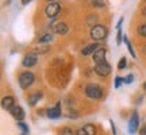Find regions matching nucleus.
Here are the masks:
<instances>
[{
	"label": "nucleus",
	"instance_id": "a878e982",
	"mask_svg": "<svg viewBox=\"0 0 146 135\" xmlns=\"http://www.w3.org/2000/svg\"><path fill=\"white\" fill-rule=\"evenodd\" d=\"M122 83H123V77H119V76H118V77H115L114 85H115V88H116V89H118L120 85H122Z\"/></svg>",
	"mask_w": 146,
	"mask_h": 135
},
{
	"label": "nucleus",
	"instance_id": "9b49d317",
	"mask_svg": "<svg viewBox=\"0 0 146 135\" xmlns=\"http://www.w3.org/2000/svg\"><path fill=\"white\" fill-rule=\"evenodd\" d=\"M46 114L50 119H58V118H61V104L57 103L54 107L47 109Z\"/></svg>",
	"mask_w": 146,
	"mask_h": 135
},
{
	"label": "nucleus",
	"instance_id": "4c0bfd02",
	"mask_svg": "<svg viewBox=\"0 0 146 135\" xmlns=\"http://www.w3.org/2000/svg\"><path fill=\"white\" fill-rule=\"evenodd\" d=\"M145 1H146V0H145Z\"/></svg>",
	"mask_w": 146,
	"mask_h": 135
},
{
	"label": "nucleus",
	"instance_id": "7ed1b4c3",
	"mask_svg": "<svg viewBox=\"0 0 146 135\" xmlns=\"http://www.w3.org/2000/svg\"><path fill=\"white\" fill-rule=\"evenodd\" d=\"M60 12H61V4L58 1H49L43 8V14L47 19H56Z\"/></svg>",
	"mask_w": 146,
	"mask_h": 135
},
{
	"label": "nucleus",
	"instance_id": "f03ea898",
	"mask_svg": "<svg viewBox=\"0 0 146 135\" xmlns=\"http://www.w3.org/2000/svg\"><path fill=\"white\" fill-rule=\"evenodd\" d=\"M85 95L92 100L103 99V88L95 83H89L85 85Z\"/></svg>",
	"mask_w": 146,
	"mask_h": 135
},
{
	"label": "nucleus",
	"instance_id": "f3484780",
	"mask_svg": "<svg viewBox=\"0 0 146 135\" xmlns=\"http://www.w3.org/2000/svg\"><path fill=\"white\" fill-rule=\"evenodd\" d=\"M137 32H138V35L142 36V38H146V22H142L138 24L137 27Z\"/></svg>",
	"mask_w": 146,
	"mask_h": 135
},
{
	"label": "nucleus",
	"instance_id": "bb28decb",
	"mask_svg": "<svg viewBox=\"0 0 146 135\" xmlns=\"http://www.w3.org/2000/svg\"><path fill=\"white\" fill-rule=\"evenodd\" d=\"M122 35H123V34H122V28H120V30H118V34H116V43H118V45L122 43Z\"/></svg>",
	"mask_w": 146,
	"mask_h": 135
},
{
	"label": "nucleus",
	"instance_id": "412c9836",
	"mask_svg": "<svg viewBox=\"0 0 146 135\" xmlns=\"http://www.w3.org/2000/svg\"><path fill=\"white\" fill-rule=\"evenodd\" d=\"M91 4H92V7H95V8H104L106 7V3L103 0H94V1H91Z\"/></svg>",
	"mask_w": 146,
	"mask_h": 135
},
{
	"label": "nucleus",
	"instance_id": "ddd939ff",
	"mask_svg": "<svg viewBox=\"0 0 146 135\" xmlns=\"http://www.w3.org/2000/svg\"><path fill=\"white\" fill-rule=\"evenodd\" d=\"M1 107L5 111H11L12 107H15V99H14V96H4L3 100H1Z\"/></svg>",
	"mask_w": 146,
	"mask_h": 135
},
{
	"label": "nucleus",
	"instance_id": "cd10ccee",
	"mask_svg": "<svg viewBox=\"0 0 146 135\" xmlns=\"http://www.w3.org/2000/svg\"><path fill=\"white\" fill-rule=\"evenodd\" d=\"M123 21H125V18H123V16H122V18H119V21H118V23H116V30H120V28H122Z\"/></svg>",
	"mask_w": 146,
	"mask_h": 135
},
{
	"label": "nucleus",
	"instance_id": "39448f33",
	"mask_svg": "<svg viewBox=\"0 0 146 135\" xmlns=\"http://www.w3.org/2000/svg\"><path fill=\"white\" fill-rule=\"evenodd\" d=\"M112 70V68L107 61H103V62H99L95 65V73L100 76V77H107L110 76V73Z\"/></svg>",
	"mask_w": 146,
	"mask_h": 135
},
{
	"label": "nucleus",
	"instance_id": "0eeeda50",
	"mask_svg": "<svg viewBox=\"0 0 146 135\" xmlns=\"http://www.w3.org/2000/svg\"><path fill=\"white\" fill-rule=\"evenodd\" d=\"M36 62H38V54L35 52L27 53L26 56L23 57V60H22V65L25 68H33Z\"/></svg>",
	"mask_w": 146,
	"mask_h": 135
},
{
	"label": "nucleus",
	"instance_id": "72a5a7b5",
	"mask_svg": "<svg viewBox=\"0 0 146 135\" xmlns=\"http://www.w3.org/2000/svg\"><path fill=\"white\" fill-rule=\"evenodd\" d=\"M142 88H143V89H145V91H146V81H145V83H143V85H142Z\"/></svg>",
	"mask_w": 146,
	"mask_h": 135
},
{
	"label": "nucleus",
	"instance_id": "f8f14e48",
	"mask_svg": "<svg viewBox=\"0 0 146 135\" xmlns=\"http://www.w3.org/2000/svg\"><path fill=\"white\" fill-rule=\"evenodd\" d=\"M94 56V61L96 64H99V62H103V61H106V56H107V50H106L104 47H99L96 52L92 54Z\"/></svg>",
	"mask_w": 146,
	"mask_h": 135
},
{
	"label": "nucleus",
	"instance_id": "20e7f679",
	"mask_svg": "<svg viewBox=\"0 0 146 135\" xmlns=\"http://www.w3.org/2000/svg\"><path fill=\"white\" fill-rule=\"evenodd\" d=\"M34 81H35V74L33 72L26 70L19 74V85L22 89H29L34 84Z\"/></svg>",
	"mask_w": 146,
	"mask_h": 135
},
{
	"label": "nucleus",
	"instance_id": "b1692460",
	"mask_svg": "<svg viewBox=\"0 0 146 135\" xmlns=\"http://www.w3.org/2000/svg\"><path fill=\"white\" fill-rule=\"evenodd\" d=\"M133 81H134V76H133L131 73H130V74H127L126 77H123V83H125V84H131Z\"/></svg>",
	"mask_w": 146,
	"mask_h": 135
},
{
	"label": "nucleus",
	"instance_id": "aec40b11",
	"mask_svg": "<svg viewBox=\"0 0 146 135\" xmlns=\"http://www.w3.org/2000/svg\"><path fill=\"white\" fill-rule=\"evenodd\" d=\"M60 135H76V132H73L70 127H62L60 130Z\"/></svg>",
	"mask_w": 146,
	"mask_h": 135
},
{
	"label": "nucleus",
	"instance_id": "4be33fe9",
	"mask_svg": "<svg viewBox=\"0 0 146 135\" xmlns=\"http://www.w3.org/2000/svg\"><path fill=\"white\" fill-rule=\"evenodd\" d=\"M126 66H127V60H126V57H122L119 60V62H118V69H119V70H123Z\"/></svg>",
	"mask_w": 146,
	"mask_h": 135
},
{
	"label": "nucleus",
	"instance_id": "5701e85b",
	"mask_svg": "<svg viewBox=\"0 0 146 135\" xmlns=\"http://www.w3.org/2000/svg\"><path fill=\"white\" fill-rule=\"evenodd\" d=\"M18 127L22 130V132L23 134H26V132H29V126L27 124H25L23 122H18Z\"/></svg>",
	"mask_w": 146,
	"mask_h": 135
},
{
	"label": "nucleus",
	"instance_id": "1a4fd4ad",
	"mask_svg": "<svg viewBox=\"0 0 146 135\" xmlns=\"http://www.w3.org/2000/svg\"><path fill=\"white\" fill-rule=\"evenodd\" d=\"M11 116L14 118L15 120H18V122H22V120L25 119V109L22 108L21 105H15V107H12V109L10 111Z\"/></svg>",
	"mask_w": 146,
	"mask_h": 135
},
{
	"label": "nucleus",
	"instance_id": "2f4dec72",
	"mask_svg": "<svg viewBox=\"0 0 146 135\" xmlns=\"http://www.w3.org/2000/svg\"><path fill=\"white\" fill-rule=\"evenodd\" d=\"M139 135H146V126H143L141 128V131H139Z\"/></svg>",
	"mask_w": 146,
	"mask_h": 135
},
{
	"label": "nucleus",
	"instance_id": "c756f323",
	"mask_svg": "<svg viewBox=\"0 0 146 135\" xmlns=\"http://www.w3.org/2000/svg\"><path fill=\"white\" fill-rule=\"evenodd\" d=\"M110 126H111V130H112V135H116V128H115L114 122H112V120H110Z\"/></svg>",
	"mask_w": 146,
	"mask_h": 135
},
{
	"label": "nucleus",
	"instance_id": "2eb2a0df",
	"mask_svg": "<svg viewBox=\"0 0 146 135\" xmlns=\"http://www.w3.org/2000/svg\"><path fill=\"white\" fill-rule=\"evenodd\" d=\"M87 24L88 26H95V24H98L99 23V15L98 14H95V12H92V14H88V16H87Z\"/></svg>",
	"mask_w": 146,
	"mask_h": 135
},
{
	"label": "nucleus",
	"instance_id": "9d476101",
	"mask_svg": "<svg viewBox=\"0 0 146 135\" xmlns=\"http://www.w3.org/2000/svg\"><path fill=\"white\" fill-rule=\"evenodd\" d=\"M53 30H54V32L58 34V35H66L69 31V27L65 22H57V23L54 24V28H53Z\"/></svg>",
	"mask_w": 146,
	"mask_h": 135
},
{
	"label": "nucleus",
	"instance_id": "a211bd4d",
	"mask_svg": "<svg viewBox=\"0 0 146 135\" xmlns=\"http://www.w3.org/2000/svg\"><path fill=\"white\" fill-rule=\"evenodd\" d=\"M123 41H125L126 46H127V49H129V52H130L131 57H133V58H137V54H135V52H134V49H133V46H131V43H130V41H129V38H127V35L123 36Z\"/></svg>",
	"mask_w": 146,
	"mask_h": 135
},
{
	"label": "nucleus",
	"instance_id": "7c9ffc66",
	"mask_svg": "<svg viewBox=\"0 0 146 135\" xmlns=\"http://www.w3.org/2000/svg\"><path fill=\"white\" fill-rule=\"evenodd\" d=\"M141 15L143 16V18H146V5H143L141 8Z\"/></svg>",
	"mask_w": 146,
	"mask_h": 135
},
{
	"label": "nucleus",
	"instance_id": "c9c22d12",
	"mask_svg": "<svg viewBox=\"0 0 146 135\" xmlns=\"http://www.w3.org/2000/svg\"><path fill=\"white\" fill-rule=\"evenodd\" d=\"M88 1H94V0H88Z\"/></svg>",
	"mask_w": 146,
	"mask_h": 135
},
{
	"label": "nucleus",
	"instance_id": "e433bc0d",
	"mask_svg": "<svg viewBox=\"0 0 146 135\" xmlns=\"http://www.w3.org/2000/svg\"><path fill=\"white\" fill-rule=\"evenodd\" d=\"M23 135H25V134H23Z\"/></svg>",
	"mask_w": 146,
	"mask_h": 135
},
{
	"label": "nucleus",
	"instance_id": "4468645a",
	"mask_svg": "<svg viewBox=\"0 0 146 135\" xmlns=\"http://www.w3.org/2000/svg\"><path fill=\"white\" fill-rule=\"evenodd\" d=\"M42 96H43V95H42V92H39V91H38V92H34V93H31L29 96V100H27V101H29L30 105H35V104L42 99Z\"/></svg>",
	"mask_w": 146,
	"mask_h": 135
},
{
	"label": "nucleus",
	"instance_id": "c85d7f7f",
	"mask_svg": "<svg viewBox=\"0 0 146 135\" xmlns=\"http://www.w3.org/2000/svg\"><path fill=\"white\" fill-rule=\"evenodd\" d=\"M76 135H87V132H85V130H84V127L78 128V130L76 131Z\"/></svg>",
	"mask_w": 146,
	"mask_h": 135
},
{
	"label": "nucleus",
	"instance_id": "f257e3e1",
	"mask_svg": "<svg viewBox=\"0 0 146 135\" xmlns=\"http://www.w3.org/2000/svg\"><path fill=\"white\" fill-rule=\"evenodd\" d=\"M108 35V28L107 26L104 24H102V23H98V24H95V26L91 27V30H89V36L94 39V42H100L106 39Z\"/></svg>",
	"mask_w": 146,
	"mask_h": 135
},
{
	"label": "nucleus",
	"instance_id": "f704fd0d",
	"mask_svg": "<svg viewBox=\"0 0 146 135\" xmlns=\"http://www.w3.org/2000/svg\"><path fill=\"white\" fill-rule=\"evenodd\" d=\"M49 1H57V0H49Z\"/></svg>",
	"mask_w": 146,
	"mask_h": 135
},
{
	"label": "nucleus",
	"instance_id": "393cba45",
	"mask_svg": "<svg viewBox=\"0 0 146 135\" xmlns=\"http://www.w3.org/2000/svg\"><path fill=\"white\" fill-rule=\"evenodd\" d=\"M49 50H50V46H46V47H42V46H39V47H36L35 50H34V52L36 53V54H38V53H47L49 52Z\"/></svg>",
	"mask_w": 146,
	"mask_h": 135
},
{
	"label": "nucleus",
	"instance_id": "6e6552de",
	"mask_svg": "<svg viewBox=\"0 0 146 135\" xmlns=\"http://www.w3.org/2000/svg\"><path fill=\"white\" fill-rule=\"evenodd\" d=\"M99 49V42H91V43H88V45H85V46L81 49V56H84V57H87V56H92L96 50Z\"/></svg>",
	"mask_w": 146,
	"mask_h": 135
},
{
	"label": "nucleus",
	"instance_id": "dca6fc26",
	"mask_svg": "<svg viewBox=\"0 0 146 135\" xmlns=\"http://www.w3.org/2000/svg\"><path fill=\"white\" fill-rule=\"evenodd\" d=\"M52 41H53V34L52 32H46V34H43V35L38 39V43L43 45V43H47V42H52Z\"/></svg>",
	"mask_w": 146,
	"mask_h": 135
},
{
	"label": "nucleus",
	"instance_id": "473e14b6",
	"mask_svg": "<svg viewBox=\"0 0 146 135\" xmlns=\"http://www.w3.org/2000/svg\"><path fill=\"white\" fill-rule=\"evenodd\" d=\"M21 1H22V4H23V5H27L29 3H31L33 0H21Z\"/></svg>",
	"mask_w": 146,
	"mask_h": 135
},
{
	"label": "nucleus",
	"instance_id": "423d86ee",
	"mask_svg": "<svg viewBox=\"0 0 146 135\" xmlns=\"http://www.w3.org/2000/svg\"><path fill=\"white\" fill-rule=\"evenodd\" d=\"M138 126H139V115H138L137 111H133L130 120H129V134H135Z\"/></svg>",
	"mask_w": 146,
	"mask_h": 135
},
{
	"label": "nucleus",
	"instance_id": "6ab92c4d",
	"mask_svg": "<svg viewBox=\"0 0 146 135\" xmlns=\"http://www.w3.org/2000/svg\"><path fill=\"white\" fill-rule=\"evenodd\" d=\"M84 130H85L87 135H96V127L94 124H91V123L84 126Z\"/></svg>",
	"mask_w": 146,
	"mask_h": 135
}]
</instances>
